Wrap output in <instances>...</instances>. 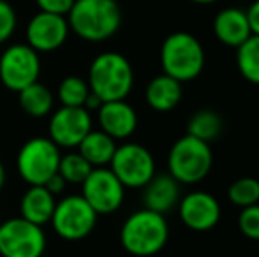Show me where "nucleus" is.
<instances>
[{"label":"nucleus","instance_id":"f257e3e1","mask_svg":"<svg viewBox=\"0 0 259 257\" xmlns=\"http://www.w3.org/2000/svg\"><path fill=\"white\" fill-rule=\"evenodd\" d=\"M65 18L69 28L89 42L113 37L122 25V11L116 0H74Z\"/></svg>","mask_w":259,"mask_h":257},{"label":"nucleus","instance_id":"f03ea898","mask_svg":"<svg viewBox=\"0 0 259 257\" xmlns=\"http://www.w3.org/2000/svg\"><path fill=\"white\" fill-rule=\"evenodd\" d=\"M169 226L162 213L141 208L131 213L120 229V243L136 257L155 255L166 247Z\"/></svg>","mask_w":259,"mask_h":257},{"label":"nucleus","instance_id":"7ed1b4c3","mask_svg":"<svg viewBox=\"0 0 259 257\" xmlns=\"http://www.w3.org/2000/svg\"><path fill=\"white\" fill-rule=\"evenodd\" d=\"M89 86L103 102L122 100L131 93L134 85L133 65L116 52L101 53L89 69Z\"/></svg>","mask_w":259,"mask_h":257},{"label":"nucleus","instance_id":"20e7f679","mask_svg":"<svg viewBox=\"0 0 259 257\" xmlns=\"http://www.w3.org/2000/svg\"><path fill=\"white\" fill-rule=\"evenodd\" d=\"M205 62L206 57L201 42L189 32H173L164 39L160 48L164 74L180 83H187L201 74Z\"/></svg>","mask_w":259,"mask_h":257},{"label":"nucleus","instance_id":"39448f33","mask_svg":"<svg viewBox=\"0 0 259 257\" xmlns=\"http://www.w3.org/2000/svg\"><path fill=\"white\" fill-rule=\"evenodd\" d=\"M213 153L210 143L194 136H182L167 153V173L180 185H196L203 182L211 171Z\"/></svg>","mask_w":259,"mask_h":257},{"label":"nucleus","instance_id":"423d86ee","mask_svg":"<svg viewBox=\"0 0 259 257\" xmlns=\"http://www.w3.org/2000/svg\"><path fill=\"white\" fill-rule=\"evenodd\" d=\"M60 157V148L50 137H32L18 151V173L28 185H45L58 171Z\"/></svg>","mask_w":259,"mask_h":257},{"label":"nucleus","instance_id":"0eeeda50","mask_svg":"<svg viewBox=\"0 0 259 257\" xmlns=\"http://www.w3.org/2000/svg\"><path fill=\"white\" fill-rule=\"evenodd\" d=\"M50 224L60 238L67 241H78L94 231L97 224V213L81 194H72L57 202Z\"/></svg>","mask_w":259,"mask_h":257},{"label":"nucleus","instance_id":"6e6552de","mask_svg":"<svg viewBox=\"0 0 259 257\" xmlns=\"http://www.w3.org/2000/svg\"><path fill=\"white\" fill-rule=\"evenodd\" d=\"M109 169L125 189H143L155 176V161L147 146L125 143L116 146Z\"/></svg>","mask_w":259,"mask_h":257},{"label":"nucleus","instance_id":"1a4fd4ad","mask_svg":"<svg viewBox=\"0 0 259 257\" xmlns=\"http://www.w3.org/2000/svg\"><path fill=\"white\" fill-rule=\"evenodd\" d=\"M46 234L41 226L16 217L0 224V255L2 257H42Z\"/></svg>","mask_w":259,"mask_h":257},{"label":"nucleus","instance_id":"9d476101","mask_svg":"<svg viewBox=\"0 0 259 257\" xmlns=\"http://www.w3.org/2000/svg\"><path fill=\"white\" fill-rule=\"evenodd\" d=\"M41 72L39 53L28 44H13L0 57V81L11 92H20L37 81Z\"/></svg>","mask_w":259,"mask_h":257},{"label":"nucleus","instance_id":"9b49d317","mask_svg":"<svg viewBox=\"0 0 259 257\" xmlns=\"http://www.w3.org/2000/svg\"><path fill=\"white\" fill-rule=\"evenodd\" d=\"M81 195L97 215H109L122 206L125 187L109 168H94L81 183Z\"/></svg>","mask_w":259,"mask_h":257},{"label":"nucleus","instance_id":"f8f14e48","mask_svg":"<svg viewBox=\"0 0 259 257\" xmlns=\"http://www.w3.org/2000/svg\"><path fill=\"white\" fill-rule=\"evenodd\" d=\"M50 139L58 148H78L92 130V118L87 108L62 106L50 118Z\"/></svg>","mask_w":259,"mask_h":257},{"label":"nucleus","instance_id":"ddd939ff","mask_svg":"<svg viewBox=\"0 0 259 257\" xmlns=\"http://www.w3.org/2000/svg\"><path fill=\"white\" fill-rule=\"evenodd\" d=\"M177 206L180 220L191 231L205 233L213 229L221 220V202L215 199V195L205 190L185 194L184 197H180Z\"/></svg>","mask_w":259,"mask_h":257},{"label":"nucleus","instance_id":"4468645a","mask_svg":"<svg viewBox=\"0 0 259 257\" xmlns=\"http://www.w3.org/2000/svg\"><path fill=\"white\" fill-rule=\"evenodd\" d=\"M67 18L52 13H37L27 25V44L37 53L58 49L69 35Z\"/></svg>","mask_w":259,"mask_h":257},{"label":"nucleus","instance_id":"2eb2a0df","mask_svg":"<svg viewBox=\"0 0 259 257\" xmlns=\"http://www.w3.org/2000/svg\"><path fill=\"white\" fill-rule=\"evenodd\" d=\"M97 111L101 130L115 141L131 137L138 127V113L131 104L125 102V99L103 102Z\"/></svg>","mask_w":259,"mask_h":257},{"label":"nucleus","instance_id":"dca6fc26","mask_svg":"<svg viewBox=\"0 0 259 257\" xmlns=\"http://www.w3.org/2000/svg\"><path fill=\"white\" fill-rule=\"evenodd\" d=\"M213 34L217 41L229 48H238L252 35L247 13L238 7H226L213 18Z\"/></svg>","mask_w":259,"mask_h":257},{"label":"nucleus","instance_id":"f3484780","mask_svg":"<svg viewBox=\"0 0 259 257\" xmlns=\"http://www.w3.org/2000/svg\"><path fill=\"white\" fill-rule=\"evenodd\" d=\"M180 201V183L167 173V175H155L147 185L143 187L145 208L152 212L162 213L175 208Z\"/></svg>","mask_w":259,"mask_h":257},{"label":"nucleus","instance_id":"a211bd4d","mask_svg":"<svg viewBox=\"0 0 259 257\" xmlns=\"http://www.w3.org/2000/svg\"><path fill=\"white\" fill-rule=\"evenodd\" d=\"M55 206H57L55 195L45 185H30L20 202L21 219L42 227L45 224H50Z\"/></svg>","mask_w":259,"mask_h":257},{"label":"nucleus","instance_id":"6ab92c4d","mask_svg":"<svg viewBox=\"0 0 259 257\" xmlns=\"http://www.w3.org/2000/svg\"><path fill=\"white\" fill-rule=\"evenodd\" d=\"M182 93H184V90H182L180 81H177V79L167 74H160L155 76L147 85L145 99H147V104L154 111L167 113V111L175 110L180 104Z\"/></svg>","mask_w":259,"mask_h":257},{"label":"nucleus","instance_id":"aec40b11","mask_svg":"<svg viewBox=\"0 0 259 257\" xmlns=\"http://www.w3.org/2000/svg\"><path fill=\"white\" fill-rule=\"evenodd\" d=\"M116 150V141L103 130H90L81 143L78 144V151L87 159L92 168H106L111 162Z\"/></svg>","mask_w":259,"mask_h":257},{"label":"nucleus","instance_id":"412c9836","mask_svg":"<svg viewBox=\"0 0 259 257\" xmlns=\"http://www.w3.org/2000/svg\"><path fill=\"white\" fill-rule=\"evenodd\" d=\"M20 104L27 115L34 118H42L52 111L53 108V93L42 83L35 81L32 85L20 90Z\"/></svg>","mask_w":259,"mask_h":257},{"label":"nucleus","instance_id":"4be33fe9","mask_svg":"<svg viewBox=\"0 0 259 257\" xmlns=\"http://www.w3.org/2000/svg\"><path fill=\"white\" fill-rule=\"evenodd\" d=\"M222 129H224V122H222L221 115L211 110L196 111L187 122L189 136H194L201 141H206V143L217 139L222 134Z\"/></svg>","mask_w":259,"mask_h":257},{"label":"nucleus","instance_id":"5701e85b","mask_svg":"<svg viewBox=\"0 0 259 257\" xmlns=\"http://www.w3.org/2000/svg\"><path fill=\"white\" fill-rule=\"evenodd\" d=\"M236 67L245 81L259 85V35H250L236 48Z\"/></svg>","mask_w":259,"mask_h":257},{"label":"nucleus","instance_id":"b1692460","mask_svg":"<svg viewBox=\"0 0 259 257\" xmlns=\"http://www.w3.org/2000/svg\"><path fill=\"white\" fill-rule=\"evenodd\" d=\"M90 93V86L79 76H67L58 85V99L62 106L85 108V100Z\"/></svg>","mask_w":259,"mask_h":257},{"label":"nucleus","instance_id":"393cba45","mask_svg":"<svg viewBox=\"0 0 259 257\" xmlns=\"http://www.w3.org/2000/svg\"><path fill=\"white\" fill-rule=\"evenodd\" d=\"M92 166L87 162L79 151H71L60 157V164H58V173L67 183H74V185H81L87 180V176L92 171Z\"/></svg>","mask_w":259,"mask_h":257},{"label":"nucleus","instance_id":"a878e982","mask_svg":"<svg viewBox=\"0 0 259 257\" xmlns=\"http://www.w3.org/2000/svg\"><path fill=\"white\" fill-rule=\"evenodd\" d=\"M228 199L238 208H247L259 202V180L252 176H243L229 185Z\"/></svg>","mask_w":259,"mask_h":257},{"label":"nucleus","instance_id":"bb28decb","mask_svg":"<svg viewBox=\"0 0 259 257\" xmlns=\"http://www.w3.org/2000/svg\"><path fill=\"white\" fill-rule=\"evenodd\" d=\"M238 227L245 238L259 241V202L242 208L238 215Z\"/></svg>","mask_w":259,"mask_h":257},{"label":"nucleus","instance_id":"cd10ccee","mask_svg":"<svg viewBox=\"0 0 259 257\" xmlns=\"http://www.w3.org/2000/svg\"><path fill=\"white\" fill-rule=\"evenodd\" d=\"M18 25V16L16 11L13 9L9 2L0 0V44L11 39V35L14 34Z\"/></svg>","mask_w":259,"mask_h":257},{"label":"nucleus","instance_id":"c85d7f7f","mask_svg":"<svg viewBox=\"0 0 259 257\" xmlns=\"http://www.w3.org/2000/svg\"><path fill=\"white\" fill-rule=\"evenodd\" d=\"M39 6V9L42 13H52V14H60V16H67V13L71 11L74 0H35Z\"/></svg>","mask_w":259,"mask_h":257},{"label":"nucleus","instance_id":"c756f323","mask_svg":"<svg viewBox=\"0 0 259 257\" xmlns=\"http://www.w3.org/2000/svg\"><path fill=\"white\" fill-rule=\"evenodd\" d=\"M65 185H67V182H65L64 178H62V175L60 173H55L53 176H50L48 180H46V183H45V187L50 190L53 195H57V194H60V192H64V189H65Z\"/></svg>","mask_w":259,"mask_h":257},{"label":"nucleus","instance_id":"7c9ffc66","mask_svg":"<svg viewBox=\"0 0 259 257\" xmlns=\"http://www.w3.org/2000/svg\"><path fill=\"white\" fill-rule=\"evenodd\" d=\"M245 13H247L249 25H250V32H252L254 35H259V0L250 4V7Z\"/></svg>","mask_w":259,"mask_h":257},{"label":"nucleus","instance_id":"2f4dec72","mask_svg":"<svg viewBox=\"0 0 259 257\" xmlns=\"http://www.w3.org/2000/svg\"><path fill=\"white\" fill-rule=\"evenodd\" d=\"M101 104H103V100H101L94 92H90L89 97H87V100H85V108H87V110H99Z\"/></svg>","mask_w":259,"mask_h":257},{"label":"nucleus","instance_id":"473e14b6","mask_svg":"<svg viewBox=\"0 0 259 257\" xmlns=\"http://www.w3.org/2000/svg\"><path fill=\"white\" fill-rule=\"evenodd\" d=\"M4 183H6V169H4L2 162H0V189L4 187Z\"/></svg>","mask_w":259,"mask_h":257},{"label":"nucleus","instance_id":"72a5a7b5","mask_svg":"<svg viewBox=\"0 0 259 257\" xmlns=\"http://www.w3.org/2000/svg\"><path fill=\"white\" fill-rule=\"evenodd\" d=\"M191 2L201 4V6H206V4H213V2H217V0H191Z\"/></svg>","mask_w":259,"mask_h":257},{"label":"nucleus","instance_id":"f704fd0d","mask_svg":"<svg viewBox=\"0 0 259 257\" xmlns=\"http://www.w3.org/2000/svg\"><path fill=\"white\" fill-rule=\"evenodd\" d=\"M257 250H259V241H257Z\"/></svg>","mask_w":259,"mask_h":257},{"label":"nucleus","instance_id":"c9c22d12","mask_svg":"<svg viewBox=\"0 0 259 257\" xmlns=\"http://www.w3.org/2000/svg\"><path fill=\"white\" fill-rule=\"evenodd\" d=\"M0 224H2V222H0Z\"/></svg>","mask_w":259,"mask_h":257}]
</instances>
